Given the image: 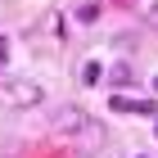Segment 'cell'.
Masks as SVG:
<instances>
[{"instance_id": "cell-6", "label": "cell", "mask_w": 158, "mask_h": 158, "mask_svg": "<svg viewBox=\"0 0 158 158\" xmlns=\"http://www.w3.org/2000/svg\"><path fill=\"white\" fill-rule=\"evenodd\" d=\"M5 59H9V41L0 36V63H5Z\"/></svg>"}, {"instance_id": "cell-5", "label": "cell", "mask_w": 158, "mask_h": 158, "mask_svg": "<svg viewBox=\"0 0 158 158\" xmlns=\"http://www.w3.org/2000/svg\"><path fill=\"white\" fill-rule=\"evenodd\" d=\"M145 18H149V23H158V0H145Z\"/></svg>"}, {"instance_id": "cell-3", "label": "cell", "mask_w": 158, "mask_h": 158, "mask_svg": "<svg viewBox=\"0 0 158 158\" xmlns=\"http://www.w3.org/2000/svg\"><path fill=\"white\" fill-rule=\"evenodd\" d=\"M131 81H135L131 68H113V86H131Z\"/></svg>"}, {"instance_id": "cell-4", "label": "cell", "mask_w": 158, "mask_h": 158, "mask_svg": "<svg viewBox=\"0 0 158 158\" xmlns=\"http://www.w3.org/2000/svg\"><path fill=\"white\" fill-rule=\"evenodd\" d=\"M81 81H86V86H95V81H99V63H86V73H81Z\"/></svg>"}, {"instance_id": "cell-1", "label": "cell", "mask_w": 158, "mask_h": 158, "mask_svg": "<svg viewBox=\"0 0 158 158\" xmlns=\"http://www.w3.org/2000/svg\"><path fill=\"white\" fill-rule=\"evenodd\" d=\"M50 127H54L59 135H68V140H86V145H99V140H104V127H99V122L90 118L86 109H77V104H68V109H54Z\"/></svg>"}, {"instance_id": "cell-2", "label": "cell", "mask_w": 158, "mask_h": 158, "mask_svg": "<svg viewBox=\"0 0 158 158\" xmlns=\"http://www.w3.org/2000/svg\"><path fill=\"white\" fill-rule=\"evenodd\" d=\"M41 99H45V90L32 77H5L0 81V104L5 109H36Z\"/></svg>"}]
</instances>
